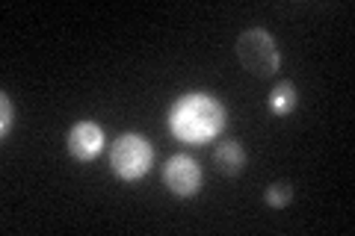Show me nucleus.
I'll return each instance as SVG.
<instances>
[{
  "instance_id": "20e7f679",
  "label": "nucleus",
  "mask_w": 355,
  "mask_h": 236,
  "mask_svg": "<svg viewBox=\"0 0 355 236\" xmlns=\"http://www.w3.org/2000/svg\"><path fill=\"white\" fill-rule=\"evenodd\" d=\"M205 183L202 165L187 154H175L163 165V186L169 189L175 198H193L198 195V189Z\"/></svg>"
},
{
  "instance_id": "39448f33",
  "label": "nucleus",
  "mask_w": 355,
  "mask_h": 236,
  "mask_svg": "<svg viewBox=\"0 0 355 236\" xmlns=\"http://www.w3.org/2000/svg\"><path fill=\"white\" fill-rule=\"evenodd\" d=\"M65 148H69L71 160L77 163H92L98 160V154L104 151V130L95 125V121H77L65 136Z\"/></svg>"
},
{
  "instance_id": "f03ea898",
  "label": "nucleus",
  "mask_w": 355,
  "mask_h": 236,
  "mask_svg": "<svg viewBox=\"0 0 355 236\" xmlns=\"http://www.w3.org/2000/svg\"><path fill=\"white\" fill-rule=\"evenodd\" d=\"M240 65L254 77H272L282 69V53H279V42L261 27L243 30L240 39L234 44Z\"/></svg>"
},
{
  "instance_id": "f257e3e1",
  "label": "nucleus",
  "mask_w": 355,
  "mask_h": 236,
  "mask_svg": "<svg viewBox=\"0 0 355 236\" xmlns=\"http://www.w3.org/2000/svg\"><path fill=\"white\" fill-rule=\"evenodd\" d=\"M228 125V109L207 92H187L169 107V130L178 142L205 145L216 139Z\"/></svg>"
},
{
  "instance_id": "0eeeda50",
  "label": "nucleus",
  "mask_w": 355,
  "mask_h": 236,
  "mask_svg": "<svg viewBox=\"0 0 355 236\" xmlns=\"http://www.w3.org/2000/svg\"><path fill=\"white\" fill-rule=\"evenodd\" d=\"M296 104H299V89H296L291 80H282V83L270 92V100H266L270 112H272V116H279V118L291 116V112L296 109Z\"/></svg>"
},
{
  "instance_id": "7ed1b4c3",
  "label": "nucleus",
  "mask_w": 355,
  "mask_h": 236,
  "mask_svg": "<svg viewBox=\"0 0 355 236\" xmlns=\"http://www.w3.org/2000/svg\"><path fill=\"white\" fill-rule=\"evenodd\" d=\"M154 165V148L139 133H121L110 145V168L119 181H139Z\"/></svg>"
},
{
  "instance_id": "6e6552de",
  "label": "nucleus",
  "mask_w": 355,
  "mask_h": 236,
  "mask_svg": "<svg viewBox=\"0 0 355 236\" xmlns=\"http://www.w3.org/2000/svg\"><path fill=\"white\" fill-rule=\"evenodd\" d=\"M293 183H287V181H275L266 186V192H263V201H266V207H272V210H284V207H291V201H293Z\"/></svg>"
},
{
  "instance_id": "423d86ee",
  "label": "nucleus",
  "mask_w": 355,
  "mask_h": 236,
  "mask_svg": "<svg viewBox=\"0 0 355 236\" xmlns=\"http://www.w3.org/2000/svg\"><path fill=\"white\" fill-rule=\"evenodd\" d=\"M214 163L222 174L234 177L243 172V165H246V151H243V145L237 139H225L214 148Z\"/></svg>"
},
{
  "instance_id": "1a4fd4ad",
  "label": "nucleus",
  "mask_w": 355,
  "mask_h": 236,
  "mask_svg": "<svg viewBox=\"0 0 355 236\" xmlns=\"http://www.w3.org/2000/svg\"><path fill=\"white\" fill-rule=\"evenodd\" d=\"M15 125V107H12V98H9L6 92L0 95V136H9V130H12Z\"/></svg>"
}]
</instances>
